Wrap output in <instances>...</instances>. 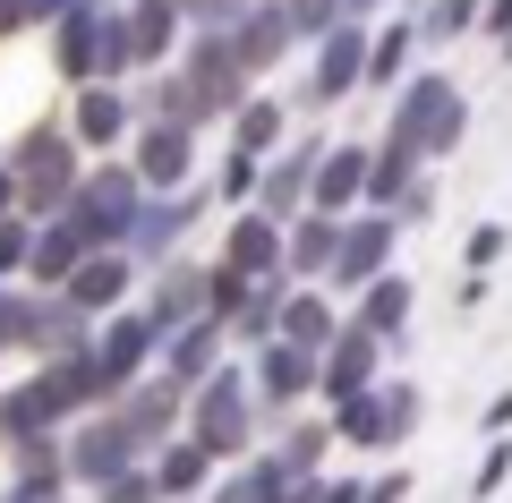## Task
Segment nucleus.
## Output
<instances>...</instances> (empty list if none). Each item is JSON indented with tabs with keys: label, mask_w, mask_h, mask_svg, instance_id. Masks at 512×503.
Returning <instances> with one entry per match:
<instances>
[{
	"label": "nucleus",
	"mask_w": 512,
	"mask_h": 503,
	"mask_svg": "<svg viewBox=\"0 0 512 503\" xmlns=\"http://www.w3.org/2000/svg\"><path fill=\"white\" fill-rule=\"evenodd\" d=\"M18 214H35V222H52L60 205L77 197V180H86V162H77V128H35V137L18 145Z\"/></svg>",
	"instance_id": "obj_1"
},
{
	"label": "nucleus",
	"mask_w": 512,
	"mask_h": 503,
	"mask_svg": "<svg viewBox=\"0 0 512 503\" xmlns=\"http://www.w3.org/2000/svg\"><path fill=\"white\" fill-rule=\"evenodd\" d=\"M393 94H402V103H393V128H402V137H419V154H427V162L461 145L470 111H461V86H453L444 69H410Z\"/></svg>",
	"instance_id": "obj_2"
},
{
	"label": "nucleus",
	"mask_w": 512,
	"mask_h": 503,
	"mask_svg": "<svg viewBox=\"0 0 512 503\" xmlns=\"http://www.w3.org/2000/svg\"><path fill=\"white\" fill-rule=\"evenodd\" d=\"M137 205H146V180H137L128 162H103V171H86V180H77V197L60 205V214H69L94 248H120V239L137 231Z\"/></svg>",
	"instance_id": "obj_3"
},
{
	"label": "nucleus",
	"mask_w": 512,
	"mask_h": 503,
	"mask_svg": "<svg viewBox=\"0 0 512 503\" xmlns=\"http://www.w3.org/2000/svg\"><path fill=\"white\" fill-rule=\"evenodd\" d=\"M359 86H367V18H342L333 35L308 43V103L333 111V103H350Z\"/></svg>",
	"instance_id": "obj_4"
},
{
	"label": "nucleus",
	"mask_w": 512,
	"mask_h": 503,
	"mask_svg": "<svg viewBox=\"0 0 512 503\" xmlns=\"http://www.w3.org/2000/svg\"><path fill=\"white\" fill-rule=\"evenodd\" d=\"M128 171L146 180V197L188 188V171H197V128L171 120V111H146V120H137V162H128Z\"/></svg>",
	"instance_id": "obj_5"
},
{
	"label": "nucleus",
	"mask_w": 512,
	"mask_h": 503,
	"mask_svg": "<svg viewBox=\"0 0 512 503\" xmlns=\"http://www.w3.org/2000/svg\"><path fill=\"white\" fill-rule=\"evenodd\" d=\"M393 239H402V214H384V205L350 214V222H342V256H333V273H325V282L367 290L376 273H393Z\"/></svg>",
	"instance_id": "obj_6"
},
{
	"label": "nucleus",
	"mask_w": 512,
	"mask_h": 503,
	"mask_svg": "<svg viewBox=\"0 0 512 503\" xmlns=\"http://www.w3.org/2000/svg\"><path fill=\"white\" fill-rule=\"evenodd\" d=\"M120 26H128V60H137V69H171L180 43H188L180 0H120Z\"/></svg>",
	"instance_id": "obj_7"
},
{
	"label": "nucleus",
	"mask_w": 512,
	"mask_h": 503,
	"mask_svg": "<svg viewBox=\"0 0 512 503\" xmlns=\"http://www.w3.org/2000/svg\"><path fill=\"white\" fill-rule=\"evenodd\" d=\"M188 401H197V444L205 452H239V435H248V384H239V367H214Z\"/></svg>",
	"instance_id": "obj_8"
},
{
	"label": "nucleus",
	"mask_w": 512,
	"mask_h": 503,
	"mask_svg": "<svg viewBox=\"0 0 512 503\" xmlns=\"http://www.w3.org/2000/svg\"><path fill=\"white\" fill-rule=\"evenodd\" d=\"M376 350H384V333H367V324L350 316L342 333H333V342L316 350V384H325L333 401H350V393H367V384H376Z\"/></svg>",
	"instance_id": "obj_9"
},
{
	"label": "nucleus",
	"mask_w": 512,
	"mask_h": 503,
	"mask_svg": "<svg viewBox=\"0 0 512 503\" xmlns=\"http://www.w3.org/2000/svg\"><path fill=\"white\" fill-rule=\"evenodd\" d=\"M163 350V333H154V316H111L103 333H94V367H103L111 393H128V384L146 376V359Z\"/></svg>",
	"instance_id": "obj_10"
},
{
	"label": "nucleus",
	"mask_w": 512,
	"mask_h": 503,
	"mask_svg": "<svg viewBox=\"0 0 512 503\" xmlns=\"http://www.w3.org/2000/svg\"><path fill=\"white\" fill-rule=\"evenodd\" d=\"M128 282H137V265H128V248H86V265L60 282V299L86 307V316H103V307L128 299Z\"/></svg>",
	"instance_id": "obj_11"
},
{
	"label": "nucleus",
	"mask_w": 512,
	"mask_h": 503,
	"mask_svg": "<svg viewBox=\"0 0 512 503\" xmlns=\"http://www.w3.org/2000/svg\"><path fill=\"white\" fill-rule=\"evenodd\" d=\"M231 52H239V69H248V77H265L282 52H299L291 18H282V0H248V18L231 26Z\"/></svg>",
	"instance_id": "obj_12"
},
{
	"label": "nucleus",
	"mask_w": 512,
	"mask_h": 503,
	"mask_svg": "<svg viewBox=\"0 0 512 503\" xmlns=\"http://www.w3.org/2000/svg\"><path fill=\"white\" fill-rule=\"evenodd\" d=\"M367 162H376V145H325L308 205H325V214H359V205H367Z\"/></svg>",
	"instance_id": "obj_13"
},
{
	"label": "nucleus",
	"mask_w": 512,
	"mask_h": 503,
	"mask_svg": "<svg viewBox=\"0 0 512 503\" xmlns=\"http://www.w3.org/2000/svg\"><path fill=\"white\" fill-rule=\"evenodd\" d=\"M77 145H94V154H103V145H120L128 128H137V103H128L120 86H111V77H86V86H77Z\"/></svg>",
	"instance_id": "obj_14"
},
{
	"label": "nucleus",
	"mask_w": 512,
	"mask_h": 503,
	"mask_svg": "<svg viewBox=\"0 0 512 503\" xmlns=\"http://www.w3.org/2000/svg\"><path fill=\"white\" fill-rule=\"evenodd\" d=\"M342 222L350 214H325V205H308V214L291 222V282H325L333 256H342Z\"/></svg>",
	"instance_id": "obj_15"
},
{
	"label": "nucleus",
	"mask_w": 512,
	"mask_h": 503,
	"mask_svg": "<svg viewBox=\"0 0 512 503\" xmlns=\"http://www.w3.org/2000/svg\"><path fill=\"white\" fill-rule=\"evenodd\" d=\"M419 69V18H376L367 26V86H402Z\"/></svg>",
	"instance_id": "obj_16"
},
{
	"label": "nucleus",
	"mask_w": 512,
	"mask_h": 503,
	"mask_svg": "<svg viewBox=\"0 0 512 503\" xmlns=\"http://www.w3.org/2000/svg\"><path fill=\"white\" fill-rule=\"evenodd\" d=\"M274 333H282V342H299V350H325L333 333H342V316H333V299H325V290H308V282H299V290H282Z\"/></svg>",
	"instance_id": "obj_17"
},
{
	"label": "nucleus",
	"mask_w": 512,
	"mask_h": 503,
	"mask_svg": "<svg viewBox=\"0 0 512 503\" xmlns=\"http://www.w3.org/2000/svg\"><path fill=\"white\" fill-rule=\"evenodd\" d=\"M86 248H94V239L77 231L69 214H52V222H35V256H26V273H35V282H69V273L86 265Z\"/></svg>",
	"instance_id": "obj_18"
},
{
	"label": "nucleus",
	"mask_w": 512,
	"mask_h": 503,
	"mask_svg": "<svg viewBox=\"0 0 512 503\" xmlns=\"http://www.w3.org/2000/svg\"><path fill=\"white\" fill-rule=\"evenodd\" d=\"M188 222H197V197H188V188H171V197H146L137 205V256H171V239L188 231Z\"/></svg>",
	"instance_id": "obj_19"
},
{
	"label": "nucleus",
	"mask_w": 512,
	"mask_h": 503,
	"mask_svg": "<svg viewBox=\"0 0 512 503\" xmlns=\"http://www.w3.org/2000/svg\"><path fill=\"white\" fill-rule=\"evenodd\" d=\"M256 384H265V401H299L316 384V350H299V342H265V359H256Z\"/></svg>",
	"instance_id": "obj_20"
},
{
	"label": "nucleus",
	"mask_w": 512,
	"mask_h": 503,
	"mask_svg": "<svg viewBox=\"0 0 512 503\" xmlns=\"http://www.w3.org/2000/svg\"><path fill=\"white\" fill-rule=\"evenodd\" d=\"M282 137H291V111H282L274 94H248V103L231 111V145H248V154H274Z\"/></svg>",
	"instance_id": "obj_21"
},
{
	"label": "nucleus",
	"mask_w": 512,
	"mask_h": 503,
	"mask_svg": "<svg viewBox=\"0 0 512 503\" xmlns=\"http://www.w3.org/2000/svg\"><path fill=\"white\" fill-rule=\"evenodd\" d=\"M359 324H367V333H402V324H410V282H402V273H376V282L359 290Z\"/></svg>",
	"instance_id": "obj_22"
},
{
	"label": "nucleus",
	"mask_w": 512,
	"mask_h": 503,
	"mask_svg": "<svg viewBox=\"0 0 512 503\" xmlns=\"http://www.w3.org/2000/svg\"><path fill=\"white\" fill-rule=\"evenodd\" d=\"M43 316H52V307H35V299H18V290H0V350H9V342H26V350H43Z\"/></svg>",
	"instance_id": "obj_23"
},
{
	"label": "nucleus",
	"mask_w": 512,
	"mask_h": 503,
	"mask_svg": "<svg viewBox=\"0 0 512 503\" xmlns=\"http://www.w3.org/2000/svg\"><path fill=\"white\" fill-rule=\"evenodd\" d=\"M282 18H291L299 43H316V35H333V26L350 18V0H282Z\"/></svg>",
	"instance_id": "obj_24"
},
{
	"label": "nucleus",
	"mask_w": 512,
	"mask_h": 503,
	"mask_svg": "<svg viewBox=\"0 0 512 503\" xmlns=\"http://www.w3.org/2000/svg\"><path fill=\"white\" fill-rule=\"evenodd\" d=\"M256 180H265V154L231 145V154H222V197H231V205H256Z\"/></svg>",
	"instance_id": "obj_25"
},
{
	"label": "nucleus",
	"mask_w": 512,
	"mask_h": 503,
	"mask_svg": "<svg viewBox=\"0 0 512 503\" xmlns=\"http://www.w3.org/2000/svg\"><path fill=\"white\" fill-rule=\"evenodd\" d=\"M26 256H35V214H0V282L26 273Z\"/></svg>",
	"instance_id": "obj_26"
},
{
	"label": "nucleus",
	"mask_w": 512,
	"mask_h": 503,
	"mask_svg": "<svg viewBox=\"0 0 512 503\" xmlns=\"http://www.w3.org/2000/svg\"><path fill=\"white\" fill-rule=\"evenodd\" d=\"M461 256H470V273H487L495 256H504V222H478V231H470V248H461Z\"/></svg>",
	"instance_id": "obj_27"
},
{
	"label": "nucleus",
	"mask_w": 512,
	"mask_h": 503,
	"mask_svg": "<svg viewBox=\"0 0 512 503\" xmlns=\"http://www.w3.org/2000/svg\"><path fill=\"white\" fill-rule=\"evenodd\" d=\"M478 35H487L495 52H512V0H487V9H478Z\"/></svg>",
	"instance_id": "obj_28"
},
{
	"label": "nucleus",
	"mask_w": 512,
	"mask_h": 503,
	"mask_svg": "<svg viewBox=\"0 0 512 503\" xmlns=\"http://www.w3.org/2000/svg\"><path fill=\"white\" fill-rule=\"evenodd\" d=\"M504 469H512V444H495L487 461H478V495H495V478H504Z\"/></svg>",
	"instance_id": "obj_29"
},
{
	"label": "nucleus",
	"mask_w": 512,
	"mask_h": 503,
	"mask_svg": "<svg viewBox=\"0 0 512 503\" xmlns=\"http://www.w3.org/2000/svg\"><path fill=\"white\" fill-rule=\"evenodd\" d=\"M0 214H18V171L0 162Z\"/></svg>",
	"instance_id": "obj_30"
},
{
	"label": "nucleus",
	"mask_w": 512,
	"mask_h": 503,
	"mask_svg": "<svg viewBox=\"0 0 512 503\" xmlns=\"http://www.w3.org/2000/svg\"><path fill=\"white\" fill-rule=\"evenodd\" d=\"M60 9H77V0H26V18H43V26H52Z\"/></svg>",
	"instance_id": "obj_31"
},
{
	"label": "nucleus",
	"mask_w": 512,
	"mask_h": 503,
	"mask_svg": "<svg viewBox=\"0 0 512 503\" xmlns=\"http://www.w3.org/2000/svg\"><path fill=\"white\" fill-rule=\"evenodd\" d=\"M384 9H393V0H350V18H367V26H376Z\"/></svg>",
	"instance_id": "obj_32"
}]
</instances>
